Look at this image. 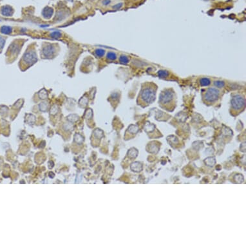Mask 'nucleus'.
Wrapping results in <instances>:
<instances>
[{
	"instance_id": "obj_18",
	"label": "nucleus",
	"mask_w": 246,
	"mask_h": 246,
	"mask_svg": "<svg viewBox=\"0 0 246 246\" xmlns=\"http://www.w3.org/2000/svg\"><path fill=\"white\" fill-rule=\"evenodd\" d=\"M158 76L161 78H165L169 76V72L166 70H160L158 72Z\"/></svg>"
},
{
	"instance_id": "obj_20",
	"label": "nucleus",
	"mask_w": 246,
	"mask_h": 246,
	"mask_svg": "<svg viewBox=\"0 0 246 246\" xmlns=\"http://www.w3.org/2000/svg\"><path fill=\"white\" fill-rule=\"evenodd\" d=\"M105 51L104 50L101 49V48H99V49H97L95 50V55H97V57H99V58H101V57L105 55Z\"/></svg>"
},
{
	"instance_id": "obj_21",
	"label": "nucleus",
	"mask_w": 246,
	"mask_h": 246,
	"mask_svg": "<svg viewBox=\"0 0 246 246\" xmlns=\"http://www.w3.org/2000/svg\"><path fill=\"white\" fill-rule=\"evenodd\" d=\"M214 84H215V87H216L217 88H221L224 87L225 83L224 81H216L214 82Z\"/></svg>"
},
{
	"instance_id": "obj_4",
	"label": "nucleus",
	"mask_w": 246,
	"mask_h": 246,
	"mask_svg": "<svg viewBox=\"0 0 246 246\" xmlns=\"http://www.w3.org/2000/svg\"><path fill=\"white\" fill-rule=\"evenodd\" d=\"M231 109L233 113L238 114L243 110L245 106V98L240 94H236L232 97L231 101Z\"/></svg>"
},
{
	"instance_id": "obj_27",
	"label": "nucleus",
	"mask_w": 246,
	"mask_h": 246,
	"mask_svg": "<svg viewBox=\"0 0 246 246\" xmlns=\"http://www.w3.org/2000/svg\"><path fill=\"white\" fill-rule=\"evenodd\" d=\"M64 129L66 131H70V130H73V126H72V124H65L64 125Z\"/></svg>"
},
{
	"instance_id": "obj_22",
	"label": "nucleus",
	"mask_w": 246,
	"mask_h": 246,
	"mask_svg": "<svg viewBox=\"0 0 246 246\" xmlns=\"http://www.w3.org/2000/svg\"><path fill=\"white\" fill-rule=\"evenodd\" d=\"M119 61L123 64H127L128 62H129L128 58V57L126 56V55H121V56L120 57V58H119Z\"/></svg>"
},
{
	"instance_id": "obj_12",
	"label": "nucleus",
	"mask_w": 246,
	"mask_h": 246,
	"mask_svg": "<svg viewBox=\"0 0 246 246\" xmlns=\"http://www.w3.org/2000/svg\"><path fill=\"white\" fill-rule=\"evenodd\" d=\"M1 32L4 34H9L12 32V28L9 26H3L1 28Z\"/></svg>"
},
{
	"instance_id": "obj_5",
	"label": "nucleus",
	"mask_w": 246,
	"mask_h": 246,
	"mask_svg": "<svg viewBox=\"0 0 246 246\" xmlns=\"http://www.w3.org/2000/svg\"><path fill=\"white\" fill-rule=\"evenodd\" d=\"M23 60L28 65H33L37 61V55L34 51H28L25 53Z\"/></svg>"
},
{
	"instance_id": "obj_17",
	"label": "nucleus",
	"mask_w": 246,
	"mask_h": 246,
	"mask_svg": "<svg viewBox=\"0 0 246 246\" xmlns=\"http://www.w3.org/2000/svg\"><path fill=\"white\" fill-rule=\"evenodd\" d=\"M59 107L57 105H54L52 106V108H50V114L52 115H55V114L58 113L59 112Z\"/></svg>"
},
{
	"instance_id": "obj_8",
	"label": "nucleus",
	"mask_w": 246,
	"mask_h": 246,
	"mask_svg": "<svg viewBox=\"0 0 246 246\" xmlns=\"http://www.w3.org/2000/svg\"><path fill=\"white\" fill-rule=\"evenodd\" d=\"M53 9L50 7H46L45 9H43V11L42 12V14L43 16V17L44 18H47V19H48V18H50L51 16H52L53 14Z\"/></svg>"
},
{
	"instance_id": "obj_28",
	"label": "nucleus",
	"mask_w": 246,
	"mask_h": 246,
	"mask_svg": "<svg viewBox=\"0 0 246 246\" xmlns=\"http://www.w3.org/2000/svg\"><path fill=\"white\" fill-rule=\"evenodd\" d=\"M5 40L3 37H2L1 36H0V49L3 48V47H4V44H5Z\"/></svg>"
},
{
	"instance_id": "obj_19",
	"label": "nucleus",
	"mask_w": 246,
	"mask_h": 246,
	"mask_svg": "<svg viewBox=\"0 0 246 246\" xmlns=\"http://www.w3.org/2000/svg\"><path fill=\"white\" fill-rule=\"evenodd\" d=\"M107 58H108V59H110V60H111V61H114V60H115V59H116L117 55L114 52H108V54H107Z\"/></svg>"
},
{
	"instance_id": "obj_14",
	"label": "nucleus",
	"mask_w": 246,
	"mask_h": 246,
	"mask_svg": "<svg viewBox=\"0 0 246 246\" xmlns=\"http://www.w3.org/2000/svg\"><path fill=\"white\" fill-rule=\"evenodd\" d=\"M48 106H49L48 103L45 102V101L41 102V103L39 104V108L40 110L42 111V112H46V111L48 110Z\"/></svg>"
},
{
	"instance_id": "obj_13",
	"label": "nucleus",
	"mask_w": 246,
	"mask_h": 246,
	"mask_svg": "<svg viewBox=\"0 0 246 246\" xmlns=\"http://www.w3.org/2000/svg\"><path fill=\"white\" fill-rule=\"evenodd\" d=\"M10 52L12 54H16V53H18L19 51V47H18V44L13 43L11 46H10Z\"/></svg>"
},
{
	"instance_id": "obj_6",
	"label": "nucleus",
	"mask_w": 246,
	"mask_h": 246,
	"mask_svg": "<svg viewBox=\"0 0 246 246\" xmlns=\"http://www.w3.org/2000/svg\"><path fill=\"white\" fill-rule=\"evenodd\" d=\"M42 52L43 56L46 58H50V57H52L55 52V48L52 44H47V46L43 47Z\"/></svg>"
},
{
	"instance_id": "obj_26",
	"label": "nucleus",
	"mask_w": 246,
	"mask_h": 246,
	"mask_svg": "<svg viewBox=\"0 0 246 246\" xmlns=\"http://www.w3.org/2000/svg\"><path fill=\"white\" fill-rule=\"evenodd\" d=\"M87 103H88V99L85 97L81 99V100L79 101V104H80V105H82L83 106L87 105Z\"/></svg>"
},
{
	"instance_id": "obj_9",
	"label": "nucleus",
	"mask_w": 246,
	"mask_h": 246,
	"mask_svg": "<svg viewBox=\"0 0 246 246\" xmlns=\"http://www.w3.org/2000/svg\"><path fill=\"white\" fill-rule=\"evenodd\" d=\"M36 121V117L32 114L26 115V122L29 124H33Z\"/></svg>"
},
{
	"instance_id": "obj_15",
	"label": "nucleus",
	"mask_w": 246,
	"mask_h": 246,
	"mask_svg": "<svg viewBox=\"0 0 246 246\" xmlns=\"http://www.w3.org/2000/svg\"><path fill=\"white\" fill-rule=\"evenodd\" d=\"M67 119L70 123H75L79 119V116L76 114H71L67 117Z\"/></svg>"
},
{
	"instance_id": "obj_2",
	"label": "nucleus",
	"mask_w": 246,
	"mask_h": 246,
	"mask_svg": "<svg viewBox=\"0 0 246 246\" xmlns=\"http://www.w3.org/2000/svg\"><path fill=\"white\" fill-rule=\"evenodd\" d=\"M158 103L161 107L168 111H172L176 105V94L171 88H165L159 95Z\"/></svg>"
},
{
	"instance_id": "obj_25",
	"label": "nucleus",
	"mask_w": 246,
	"mask_h": 246,
	"mask_svg": "<svg viewBox=\"0 0 246 246\" xmlns=\"http://www.w3.org/2000/svg\"><path fill=\"white\" fill-rule=\"evenodd\" d=\"M102 134H103L102 131H101V130H99V129H96V130L94 131V135H95V137H97V138H101V137H102Z\"/></svg>"
},
{
	"instance_id": "obj_1",
	"label": "nucleus",
	"mask_w": 246,
	"mask_h": 246,
	"mask_svg": "<svg viewBox=\"0 0 246 246\" xmlns=\"http://www.w3.org/2000/svg\"><path fill=\"white\" fill-rule=\"evenodd\" d=\"M157 86L152 82H146L142 84L141 90L139 92L138 104L142 107L152 103L155 100Z\"/></svg>"
},
{
	"instance_id": "obj_29",
	"label": "nucleus",
	"mask_w": 246,
	"mask_h": 246,
	"mask_svg": "<svg viewBox=\"0 0 246 246\" xmlns=\"http://www.w3.org/2000/svg\"><path fill=\"white\" fill-rule=\"evenodd\" d=\"M123 6V3H119V4H117V5H115L114 7H113V8H114V9H120L121 7Z\"/></svg>"
},
{
	"instance_id": "obj_16",
	"label": "nucleus",
	"mask_w": 246,
	"mask_h": 246,
	"mask_svg": "<svg viewBox=\"0 0 246 246\" xmlns=\"http://www.w3.org/2000/svg\"><path fill=\"white\" fill-rule=\"evenodd\" d=\"M39 97L41 99H45L48 97V94H47V91H46L45 89H42L41 91L39 92Z\"/></svg>"
},
{
	"instance_id": "obj_10",
	"label": "nucleus",
	"mask_w": 246,
	"mask_h": 246,
	"mask_svg": "<svg viewBox=\"0 0 246 246\" xmlns=\"http://www.w3.org/2000/svg\"><path fill=\"white\" fill-rule=\"evenodd\" d=\"M211 84V81L209 78L207 77H204V78L201 79L200 80V84L202 87H208Z\"/></svg>"
},
{
	"instance_id": "obj_7",
	"label": "nucleus",
	"mask_w": 246,
	"mask_h": 246,
	"mask_svg": "<svg viewBox=\"0 0 246 246\" xmlns=\"http://www.w3.org/2000/svg\"><path fill=\"white\" fill-rule=\"evenodd\" d=\"M1 12L5 16H11L13 14V9L9 6H4L1 9Z\"/></svg>"
},
{
	"instance_id": "obj_3",
	"label": "nucleus",
	"mask_w": 246,
	"mask_h": 246,
	"mask_svg": "<svg viewBox=\"0 0 246 246\" xmlns=\"http://www.w3.org/2000/svg\"><path fill=\"white\" fill-rule=\"evenodd\" d=\"M221 92L216 88H208L202 93V99L205 104H213L220 99Z\"/></svg>"
},
{
	"instance_id": "obj_11",
	"label": "nucleus",
	"mask_w": 246,
	"mask_h": 246,
	"mask_svg": "<svg viewBox=\"0 0 246 246\" xmlns=\"http://www.w3.org/2000/svg\"><path fill=\"white\" fill-rule=\"evenodd\" d=\"M74 141L76 142L77 144H82V143L84 141V138L80 134L76 133L74 135Z\"/></svg>"
},
{
	"instance_id": "obj_24",
	"label": "nucleus",
	"mask_w": 246,
	"mask_h": 246,
	"mask_svg": "<svg viewBox=\"0 0 246 246\" xmlns=\"http://www.w3.org/2000/svg\"><path fill=\"white\" fill-rule=\"evenodd\" d=\"M92 113H93V112H92V110H91V109H88V110H87V111H86V112H85V114H84V116H85V118L86 119H91V117H92Z\"/></svg>"
},
{
	"instance_id": "obj_30",
	"label": "nucleus",
	"mask_w": 246,
	"mask_h": 246,
	"mask_svg": "<svg viewBox=\"0 0 246 246\" xmlns=\"http://www.w3.org/2000/svg\"><path fill=\"white\" fill-rule=\"evenodd\" d=\"M110 3V0H105L103 1V4L105 5H108Z\"/></svg>"
},
{
	"instance_id": "obj_23",
	"label": "nucleus",
	"mask_w": 246,
	"mask_h": 246,
	"mask_svg": "<svg viewBox=\"0 0 246 246\" xmlns=\"http://www.w3.org/2000/svg\"><path fill=\"white\" fill-rule=\"evenodd\" d=\"M50 36L52 38L57 39V38H59V37H60L61 36V33L59 31H55V32H53L52 34H50Z\"/></svg>"
}]
</instances>
